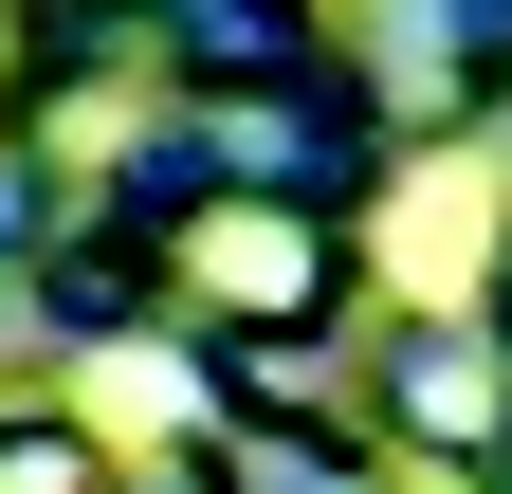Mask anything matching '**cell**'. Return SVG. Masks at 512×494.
<instances>
[{
  "mask_svg": "<svg viewBox=\"0 0 512 494\" xmlns=\"http://www.w3.org/2000/svg\"><path fill=\"white\" fill-rule=\"evenodd\" d=\"M476 238H494V183H476V165H439L421 202H403V275H421V293H458V275H476Z\"/></svg>",
  "mask_w": 512,
  "mask_h": 494,
  "instance_id": "obj_1",
  "label": "cell"
}]
</instances>
